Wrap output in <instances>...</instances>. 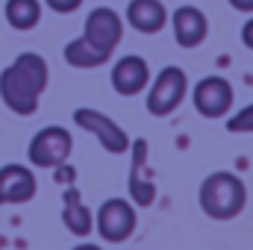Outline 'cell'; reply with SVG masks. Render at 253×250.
Here are the masks:
<instances>
[{
	"instance_id": "6da1fadb",
	"label": "cell",
	"mask_w": 253,
	"mask_h": 250,
	"mask_svg": "<svg viewBox=\"0 0 253 250\" xmlns=\"http://www.w3.org/2000/svg\"><path fill=\"white\" fill-rule=\"evenodd\" d=\"M47 88V62L39 53H21L0 74V100L15 115H33Z\"/></svg>"
},
{
	"instance_id": "7a4b0ae2",
	"label": "cell",
	"mask_w": 253,
	"mask_h": 250,
	"mask_svg": "<svg viewBox=\"0 0 253 250\" xmlns=\"http://www.w3.org/2000/svg\"><path fill=\"white\" fill-rule=\"evenodd\" d=\"M197 203H200V209L209 218H215V221H233L248 206V188H245V183L236 174L215 171V174H209L200 183Z\"/></svg>"
},
{
	"instance_id": "3957f363",
	"label": "cell",
	"mask_w": 253,
	"mask_h": 250,
	"mask_svg": "<svg viewBox=\"0 0 253 250\" xmlns=\"http://www.w3.org/2000/svg\"><path fill=\"white\" fill-rule=\"evenodd\" d=\"M121 36H124V18L115 9H109V6H97V9L88 12L85 30H83L80 39L91 50H97L103 59H109L115 53V47L121 44Z\"/></svg>"
},
{
	"instance_id": "277c9868",
	"label": "cell",
	"mask_w": 253,
	"mask_h": 250,
	"mask_svg": "<svg viewBox=\"0 0 253 250\" xmlns=\"http://www.w3.org/2000/svg\"><path fill=\"white\" fill-rule=\"evenodd\" d=\"M186 88H189V80H186V71L177 68V65H168L156 74L150 91H147V112L156 115V118H165L171 115L183 97H186Z\"/></svg>"
},
{
	"instance_id": "5b68a950",
	"label": "cell",
	"mask_w": 253,
	"mask_h": 250,
	"mask_svg": "<svg viewBox=\"0 0 253 250\" xmlns=\"http://www.w3.org/2000/svg\"><path fill=\"white\" fill-rule=\"evenodd\" d=\"M71 147H74V141L65 126H44L33 135L27 156L36 168H56L71 156Z\"/></svg>"
},
{
	"instance_id": "8992f818",
	"label": "cell",
	"mask_w": 253,
	"mask_h": 250,
	"mask_svg": "<svg viewBox=\"0 0 253 250\" xmlns=\"http://www.w3.org/2000/svg\"><path fill=\"white\" fill-rule=\"evenodd\" d=\"M74 124L80 126V129H85V132H91V135L103 144V150H109V153H115V156H118V153H126V147H129V135H126L112 118H106V115L97 112V109H88V106L77 109V112H74Z\"/></svg>"
},
{
	"instance_id": "52a82bcc",
	"label": "cell",
	"mask_w": 253,
	"mask_h": 250,
	"mask_svg": "<svg viewBox=\"0 0 253 250\" xmlns=\"http://www.w3.org/2000/svg\"><path fill=\"white\" fill-rule=\"evenodd\" d=\"M132 230H135V209L124 197H112L97 209V233L106 242L118 245L132 236Z\"/></svg>"
},
{
	"instance_id": "ba28073f",
	"label": "cell",
	"mask_w": 253,
	"mask_h": 250,
	"mask_svg": "<svg viewBox=\"0 0 253 250\" xmlns=\"http://www.w3.org/2000/svg\"><path fill=\"white\" fill-rule=\"evenodd\" d=\"M233 106V85L224 77H203L194 88V109L203 118H221Z\"/></svg>"
},
{
	"instance_id": "9c48e42d",
	"label": "cell",
	"mask_w": 253,
	"mask_h": 250,
	"mask_svg": "<svg viewBox=\"0 0 253 250\" xmlns=\"http://www.w3.org/2000/svg\"><path fill=\"white\" fill-rule=\"evenodd\" d=\"M36 197V177L27 165H3L0 168V206L27 203Z\"/></svg>"
},
{
	"instance_id": "30bf717a",
	"label": "cell",
	"mask_w": 253,
	"mask_h": 250,
	"mask_svg": "<svg viewBox=\"0 0 253 250\" xmlns=\"http://www.w3.org/2000/svg\"><path fill=\"white\" fill-rule=\"evenodd\" d=\"M132 147V168H129V197L135 206H150L156 200V188L150 174H144L147 168V141L144 138H135L129 141Z\"/></svg>"
},
{
	"instance_id": "8fae6325",
	"label": "cell",
	"mask_w": 253,
	"mask_h": 250,
	"mask_svg": "<svg viewBox=\"0 0 253 250\" xmlns=\"http://www.w3.org/2000/svg\"><path fill=\"white\" fill-rule=\"evenodd\" d=\"M150 83V68L141 56H121L112 65V88L124 97L138 94Z\"/></svg>"
},
{
	"instance_id": "7c38bea8",
	"label": "cell",
	"mask_w": 253,
	"mask_h": 250,
	"mask_svg": "<svg viewBox=\"0 0 253 250\" xmlns=\"http://www.w3.org/2000/svg\"><path fill=\"white\" fill-rule=\"evenodd\" d=\"M171 24H174V39H177L180 47L191 50V47H197V44L206 42L209 24H206V15L197 6H180V9H174Z\"/></svg>"
},
{
	"instance_id": "4fadbf2b",
	"label": "cell",
	"mask_w": 253,
	"mask_h": 250,
	"mask_svg": "<svg viewBox=\"0 0 253 250\" xmlns=\"http://www.w3.org/2000/svg\"><path fill=\"white\" fill-rule=\"evenodd\" d=\"M126 24L144 36H153L168 24V9L162 0H129L126 3Z\"/></svg>"
},
{
	"instance_id": "5bb4252c",
	"label": "cell",
	"mask_w": 253,
	"mask_h": 250,
	"mask_svg": "<svg viewBox=\"0 0 253 250\" xmlns=\"http://www.w3.org/2000/svg\"><path fill=\"white\" fill-rule=\"evenodd\" d=\"M62 224L68 227V233L74 236H88L91 233V212L83 206V197L77 188L65 191V206H62Z\"/></svg>"
},
{
	"instance_id": "9a60e30c",
	"label": "cell",
	"mask_w": 253,
	"mask_h": 250,
	"mask_svg": "<svg viewBox=\"0 0 253 250\" xmlns=\"http://www.w3.org/2000/svg\"><path fill=\"white\" fill-rule=\"evenodd\" d=\"M3 15H6V24L12 30L24 33V30H33L42 21V3L39 0H6Z\"/></svg>"
},
{
	"instance_id": "2e32d148",
	"label": "cell",
	"mask_w": 253,
	"mask_h": 250,
	"mask_svg": "<svg viewBox=\"0 0 253 250\" xmlns=\"http://www.w3.org/2000/svg\"><path fill=\"white\" fill-rule=\"evenodd\" d=\"M65 62L74 65V68H97V65L109 62V59H103L97 50H91L83 39H74V42L65 44Z\"/></svg>"
},
{
	"instance_id": "e0dca14e",
	"label": "cell",
	"mask_w": 253,
	"mask_h": 250,
	"mask_svg": "<svg viewBox=\"0 0 253 250\" xmlns=\"http://www.w3.org/2000/svg\"><path fill=\"white\" fill-rule=\"evenodd\" d=\"M227 129H230V132H253V103L245 106L242 112H236V115L227 121Z\"/></svg>"
},
{
	"instance_id": "ac0fdd59",
	"label": "cell",
	"mask_w": 253,
	"mask_h": 250,
	"mask_svg": "<svg viewBox=\"0 0 253 250\" xmlns=\"http://www.w3.org/2000/svg\"><path fill=\"white\" fill-rule=\"evenodd\" d=\"M53 12H59V15H71V12H77L80 9V3L83 0H44Z\"/></svg>"
},
{
	"instance_id": "d6986e66",
	"label": "cell",
	"mask_w": 253,
	"mask_h": 250,
	"mask_svg": "<svg viewBox=\"0 0 253 250\" xmlns=\"http://www.w3.org/2000/svg\"><path fill=\"white\" fill-rule=\"evenodd\" d=\"M242 42H245V44L253 50V18L245 24V27H242Z\"/></svg>"
},
{
	"instance_id": "ffe728a7",
	"label": "cell",
	"mask_w": 253,
	"mask_h": 250,
	"mask_svg": "<svg viewBox=\"0 0 253 250\" xmlns=\"http://www.w3.org/2000/svg\"><path fill=\"white\" fill-rule=\"evenodd\" d=\"M230 6L239 12H253V0H230Z\"/></svg>"
},
{
	"instance_id": "44dd1931",
	"label": "cell",
	"mask_w": 253,
	"mask_h": 250,
	"mask_svg": "<svg viewBox=\"0 0 253 250\" xmlns=\"http://www.w3.org/2000/svg\"><path fill=\"white\" fill-rule=\"evenodd\" d=\"M74 250H100V248H94V245H80V248H74Z\"/></svg>"
}]
</instances>
